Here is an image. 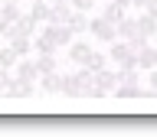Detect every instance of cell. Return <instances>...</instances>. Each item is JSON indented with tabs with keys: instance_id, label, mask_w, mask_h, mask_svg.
Returning a JSON list of instances; mask_svg holds the SVG:
<instances>
[{
	"instance_id": "1",
	"label": "cell",
	"mask_w": 157,
	"mask_h": 137,
	"mask_svg": "<svg viewBox=\"0 0 157 137\" xmlns=\"http://www.w3.org/2000/svg\"><path fill=\"white\" fill-rule=\"evenodd\" d=\"M88 33H92L98 43H115V39H118V26L108 23L105 17H92V20H88Z\"/></svg>"
},
{
	"instance_id": "2",
	"label": "cell",
	"mask_w": 157,
	"mask_h": 137,
	"mask_svg": "<svg viewBox=\"0 0 157 137\" xmlns=\"http://www.w3.org/2000/svg\"><path fill=\"white\" fill-rule=\"evenodd\" d=\"M56 46H72V39H75V33L69 29V23H46V29H43Z\"/></svg>"
},
{
	"instance_id": "3",
	"label": "cell",
	"mask_w": 157,
	"mask_h": 137,
	"mask_svg": "<svg viewBox=\"0 0 157 137\" xmlns=\"http://www.w3.org/2000/svg\"><path fill=\"white\" fill-rule=\"evenodd\" d=\"M13 72H17V78H20V82H36V78H39L36 59H29V56L17 59V65H13Z\"/></svg>"
},
{
	"instance_id": "4",
	"label": "cell",
	"mask_w": 157,
	"mask_h": 137,
	"mask_svg": "<svg viewBox=\"0 0 157 137\" xmlns=\"http://www.w3.org/2000/svg\"><path fill=\"white\" fill-rule=\"evenodd\" d=\"M134 59H137V68H141V72H151V68L157 65V46L144 43V46L134 52Z\"/></svg>"
},
{
	"instance_id": "5",
	"label": "cell",
	"mask_w": 157,
	"mask_h": 137,
	"mask_svg": "<svg viewBox=\"0 0 157 137\" xmlns=\"http://www.w3.org/2000/svg\"><path fill=\"white\" fill-rule=\"evenodd\" d=\"M3 98H13V101H23V98H33V82H20V78L13 75V82L7 85Z\"/></svg>"
},
{
	"instance_id": "6",
	"label": "cell",
	"mask_w": 157,
	"mask_h": 137,
	"mask_svg": "<svg viewBox=\"0 0 157 137\" xmlns=\"http://www.w3.org/2000/svg\"><path fill=\"white\" fill-rule=\"evenodd\" d=\"M92 52H95V49L88 46L85 39H72V46H69V59H72V62H75V65H85L88 62V56H92Z\"/></svg>"
},
{
	"instance_id": "7",
	"label": "cell",
	"mask_w": 157,
	"mask_h": 137,
	"mask_svg": "<svg viewBox=\"0 0 157 137\" xmlns=\"http://www.w3.org/2000/svg\"><path fill=\"white\" fill-rule=\"evenodd\" d=\"M92 78H95V85L101 88V91H108V95H111V91L118 88V82H121V75H118V72H108V65H105V68H98Z\"/></svg>"
},
{
	"instance_id": "8",
	"label": "cell",
	"mask_w": 157,
	"mask_h": 137,
	"mask_svg": "<svg viewBox=\"0 0 157 137\" xmlns=\"http://www.w3.org/2000/svg\"><path fill=\"white\" fill-rule=\"evenodd\" d=\"M39 88H43V95H62V75H59V68L39 75Z\"/></svg>"
},
{
	"instance_id": "9",
	"label": "cell",
	"mask_w": 157,
	"mask_h": 137,
	"mask_svg": "<svg viewBox=\"0 0 157 137\" xmlns=\"http://www.w3.org/2000/svg\"><path fill=\"white\" fill-rule=\"evenodd\" d=\"M62 95L66 98H82V75H78V72L62 75Z\"/></svg>"
},
{
	"instance_id": "10",
	"label": "cell",
	"mask_w": 157,
	"mask_h": 137,
	"mask_svg": "<svg viewBox=\"0 0 157 137\" xmlns=\"http://www.w3.org/2000/svg\"><path fill=\"white\" fill-rule=\"evenodd\" d=\"M128 56H134V49H131V43H128V39H115V43H111V49H108V59L121 65V62H124Z\"/></svg>"
},
{
	"instance_id": "11",
	"label": "cell",
	"mask_w": 157,
	"mask_h": 137,
	"mask_svg": "<svg viewBox=\"0 0 157 137\" xmlns=\"http://www.w3.org/2000/svg\"><path fill=\"white\" fill-rule=\"evenodd\" d=\"M88 20H92V17H88L85 10H72V17H69L66 23H69V29H72L75 36H85V33H88Z\"/></svg>"
},
{
	"instance_id": "12",
	"label": "cell",
	"mask_w": 157,
	"mask_h": 137,
	"mask_svg": "<svg viewBox=\"0 0 157 137\" xmlns=\"http://www.w3.org/2000/svg\"><path fill=\"white\" fill-rule=\"evenodd\" d=\"M72 17V3H52L49 7V13H46V23H66V20Z\"/></svg>"
},
{
	"instance_id": "13",
	"label": "cell",
	"mask_w": 157,
	"mask_h": 137,
	"mask_svg": "<svg viewBox=\"0 0 157 137\" xmlns=\"http://www.w3.org/2000/svg\"><path fill=\"white\" fill-rule=\"evenodd\" d=\"M20 13H23L20 3H0V29H3V26H13V23L20 20Z\"/></svg>"
},
{
	"instance_id": "14",
	"label": "cell",
	"mask_w": 157,
	"mask_h": 137,
	"mask_svg": "<svg viewBox=\"0 0 157 137\" xmlns=\"http://www.w3.org/2000/svg\"><path fill=\"white\" fill-rule=\"evenodd\" d=\"M115 98H121V101H137L141 98V85H131V82H118V88L111 91Z\"/></svg>"
},
{
	"instance_id": "15",
	"label": "cell",
	"mask_w": 157,
	"mask_h": 137,
	"mask_svg": "<svg viewBox=\"0 0 157 137\" xmlns=\"http://www.w3.org/2000/svg\"><path fill=\"white\" fill-rule=\"evenodd\" d=\"M13 26H17V36H29V39H33V36H36V26H39V23L29 17V13H20V20L13 23Z\"/></svg>"
},
{
	"instance_id": "16",
	"label": "cell",
	"mask_w": 157,
	"mask_h": 137,
	"mask_svg": "<svg viewBox=\"0 0 157 137\" xmlns=\"http://www.w3.org/2000/svg\"><path fill=\"white\" fill-rule=\"evenodd\" d=\"M101 17H105L108 23H121V20L128 17V7H121V3H115V0H108L105 10H101Z\"/></svg>"
},
{
	"instance_id": "17",
	"label": "cell",
	"mask_w": 157,
	"mask_h": 137,
	"mask_svg": "<svg viewBox=\"0 0 157 137\" xmlns=\"http://www.w3.org/2000/svg\"><path fill=\"white\" fill-rule=\"evenodd\" d=\"M137 33L147 39H154L157 36V17H151V13H141L137 17Z\"/></svg>"
},
{
	"instance_id": "18",
	"label": "cell",
	"mask_w": 157,
	"mask_h": 137,
	"mask_svg": "<svg viewBox=\"0 0 157 137\" xmlns=\"http://www.w3.org/2000/svg\"><path fill=\"white\" fill-rule=\"evenodd\" d=\"M36 68H39V75L56 72V52H36Z\"/></svg>"
},
{
	"instance_id": "19",
	"label": "cell",
	"mask_w": 157,
	"mask_h": 137,
	"mask_svg": "<svg viewBox=\"0 0 157 137\" xmlns=\"http://www.w3.org/2000/svg\"><path fill=\"white\" fill-rule=\"evenodd\" d=\"M115 26H118V39H134L137 36V20H131V17H124Z\"/></svg>"
},
{
	"instance_id": "20",
	"label": "cell",
	"mask_w": 157,
	"mask_h": 137,
	"mask_svg": "<svg viewBox=\"0 0 157 137\" xmlns=\"http://www.w3.org/2000/svg\"><path fill=\"white\" fill-rule=\"evenodd\" d=\"M17 49H13V46H10V43H0V65H3V68H13V65H17Z\"/></svg>"
},
{
	"instance_id": "21",
	"label": "cell",
	"mask_w": 157,
	"mask_h": 137,
	"mask_svg": "<svg viewBox=\"0 0 157 137\" xmlns=\"http://www.w3.org/2000/svg\"><path fill=\"white\" fill-rule=\"evenodd\" d=\"M82 98H92V101H98V98H108V91H101V88L95 85V78H88V82H82Z\"/></svg>"
},
{
	"instance_id": "22",
	"label": "cell",
	"mask_w": 157,
	"mask_h": 137,
	"mask_svg": "<svg viewBox=\"0 0 157 137\" xmlns=\"http://www.w3.org/2000/svg\"><path fill=\"white\" fill-rule=\"evenodd\" d=\"M33 49H36V52H56V43H52L46 33H39V36L33 39Z\"/></svg>"
},
{
	"instance_id": "23",
	"label": "cell",
	"mask_w": 157,
	"mask_h": 137,
	"mask_svg": "<svg viewBox=\"0 0 157 137\" xmlns=\"http://www.w3.org/2000/svg\"><path fill=\"white\" fill-rule=\"evenodd\" d=\"M10 46L17 49V56L23 59V56H29V49H33V43H29V36H17L13 43H10Z\"/></svg>"
},
{
	"instance_id": "24",
	"label": "cell",
	"mask_w": 157,
	"mask_h": 137,
	"mask_svg": "<svg viewBox=\"0 0 157 137\" xmlns=\"http://www.w3.org/2000/svg\"><path fill=\"white\" fill-rule=\"evenodd\" d=\"M46 13H49V3H46V0H36V3L29 7V17L36 20V23H39V20H46Z\"/></svg>"
},
{
	"instance_id": "25",
	"label": "cell",
	"mask_w": 157,
	"mask_h": 137,
	"mask_svg": "<svg viewBox=\"0 0 157 137\" xmlns=\"http://www.w3.org/2000/svg\"><path fill=\"white\" fill-rule=\"evenodd\" d=\"M85 65L92 68V72H98V68H105V65H108V56H101V52H92Z\"/></svg>"
},
{
	"instance_id": "26",
	"label": "cell",
	"mask_w": 157,
	"mask_h": 137,
	"mask_svg": "<svg viewBox=\"0 0 157 137\" xmlns=\"http://www.w3.org/2000/svg\"><path fill=\"white\" fill-rule=\"evenodd\" d=\"M118 75H121V82H131V85H137V78H141V68H121Z\"/></svg>"
},
{
	"instance_id": "27",
	"label": "cell",
	"mask_w": 157,
	"mask_h": 137,
	"mask_svg": "<svg viewBox=\"0 0 157 137\" xmlns=\"http://www.w3.org/2000/svg\"><path fill=\"white\" fill-rule=\"evenodd\" d=\"M72 3V10H85V13H92V7H95V0H69Z\"/></svg>"
},
{
	"instance_id": "28",
	"label": "cell",
	"mask_w": 157,
	"mask_h": 137,
	"mask_svg": "<svg viewBox=\"0 0 157 137\" xmlns=\"http://www.w3.org/2000/svg\"><path fill=\"white\" fill-rule=\"evenodd\" d=\"M10 72H13V68H3V65H0V85H3V88L13 82V75H10Z\"/></svg>"
},
{
	"instance_id": "29",
	"label": "cell",
	"mask_w": 157,
	"mask_h": 137,
	"mask_svg": "<svg viewBox=\"0 0 157 137\" xmlns=\"http://www.w3.org/2000/svg\"><path fill=\"white\" fill-rule=\"evenodd\" d=\"M144 13H151V17H157V0H147V3H144Z\"/></svg>"
},
{
	"instance_id": "30",
	"label": "cell",
	"mask_w": 157,
	"mask_h": 137,
	"mask_svg": "<svg viewBox=\"0 0 157 137\" xmlns=\"http://www.w3.org/2000/svg\"><path fill=\"white\" fill-rule=\"evenodd\" d=\"M147 78H151V88H154V91H157V65L151 68V72H147Z\"/></svg>"
},
{
	"instance_id": "31",
	"label": "cell",
	"mask_w": 157,
	"mask_h": 137,
	"mask_svg": "<svg viewBox=\"0 0 157 137\" xmlns=\"http://www.w3.org/2000/svg\"><path fill=\"white\" fill-rule=\"evenodd\" d=\"M144 3H147V0H131V7H134V10H144Z\"/></svg>"
},
{
	"instance_id": "32",
	"label": "cell",
	"mask_w": 157,
	"mask_h": 137,
	"mask_svg": "<svg viewBox=\"0 0 157 137\" xmlns=\"http://www.w3.org/2000/svg\"><path fill=\"white\" fill-rule=\"evenodd\" d=\"M115 3H121V7H128V10H131V0H115Z\"/></svg>"
},
{
	"instance_id": "33",
	"label": "cell",
	"mask_w": 157,
	"mask_h": 137,
	"mask_svg": "<svg viewBox=\"0 0 157 137\" xmlns=\"http://www.w3.org/2000/svg\"><path fill=\"white\" fill-rule=\"evenodd\" d=\"M46 3H49V7H52V3H66V0H46Z\"/></svg>"
},
{
	"instance_id": "34",
	"label": "cell",
	"mask_w": 157,
	"mask_h": 137,
	"mask_svg": "<svg viewBox=\"0 0 157 137\" xmlns=\"http://www.w3.org/2000/svg\"><path fill=\"white\" fill-rule=\"evenodd\" d=\"M0 3H20V0H0Z\"/></svg>"
},
{
	"instance_id": "35",
	"label": "cell",
	"mask_w": 157,
	"mask_h": 137,
	"mask_svg": "<svg viewBox=\"0 0 157 137\" xmlns=\"http://www.w3.org/2000/svg\"><path fill=\"white\" fill-rule=\"evenodd\" d=\"M33 3H36V0H33Z\"/></svg>"
},
{
	"instance_id": "36",
	"label": "cell",
	"mask_w": 157,
	"mask_h": 137,
	"mask_svg": "<svg viewBox=\"0 0 157 137\" xmlns=\"http://www.w3.org/2000/svg\"><path fill=\"white\" fill-rule=\"evenodd\" d=\"M0 43H3V39H0Z\"/></svg>"
}]
</instances>
